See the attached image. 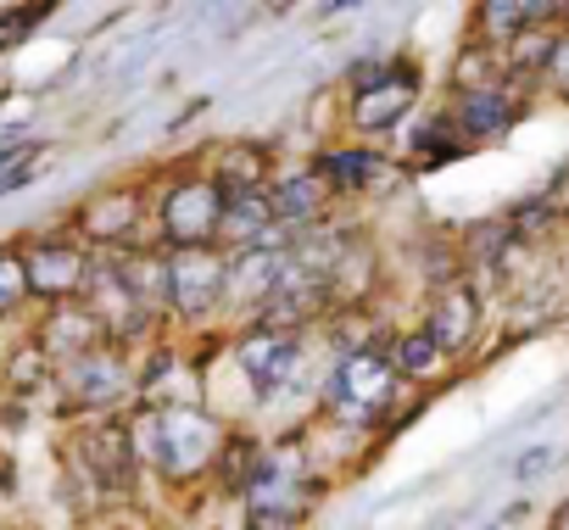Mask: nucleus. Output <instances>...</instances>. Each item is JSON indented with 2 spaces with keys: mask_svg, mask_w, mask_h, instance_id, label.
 Masks as SVG:
<instances>
[{
  "mask_svg": "<svg viewBox=\"0 0 569 530\" xmlns=\"http://www.w3.org/2000/svg\"><path fill=\"white\" fill-rule=\"evenodd\" d=\"M84 308L101 319V330H107V341H112V347H118V341H134V336L151 324V313H157V308H146V302H140V291L129 286L123 257H118V251L96 262L90 291H84Z\"/></svg>",
  "mask_w": 569,
  "mask_h": 530,
  "instance_id": "6",
  "label": "nucleus"
},
{
  "mask_svg": "<svg viewBox=\"0 0 569 530\" xmlns=\"http://www.w3.org/2000/svg\"><path fill=\"white\" fill-rule=\"evenodd\" d=\"M547 12H558V7H530V0H486L480 7V29L486 34H525V29H536V23H547Z\"/></svg>",
  "mask_w": 569,
  "mask_h": 530,
  "instance_id": "19",
  "label": "nucleus"
},
{
  "mask_svg": "<svg viewBox=\"0 0 569 530\" xmlns=\"http://www.w3.org/2000/svg\"><path fill=\"white\" fill-rule=\"evenodd\" d=\"M547 458H552V447H536V452H525V458H519V474H541V469H547Z\"/></svg>",
  "mask_w": 569,
  "mask_h": 530,
  "instance_id": "28",
  "label": "nucleus"
},
{
  "mask_svg": "<svg viewBox=\"0 0 569 530\" xmlns=\"http://www.w3.org/2000/svg\"><path fill=\"white\" fill-rule=\"evenodd\" d=\"M480 330V297L469 291V286H441V297H436V308H430V336H436V347L441 352H458V347H469V336Z\"/></svg>",
  "mask_w": 569,
  "mask_h": 530,
  "instance_id": "15",
  "label": "nucleus"
},
{
  "mask_svg": "<svg viewBox=\"0 0 569 530\" xmlns=\"http://www.w3.org/2000/svg\"><path fill=\"white\" fill-rule=\"evenodd\" d=\"M513 118H519V107H513L502 90L458 96V112H452V123H458V134H463V140H497V134H508V129H513Z\"/></svg>",
  "mask_w": 569,
  "mask_h": 530,
  "instance_id": "16",
  "label": "nucleus"
},
{
  "mask_svg": "<svg viewBox=\"0 0 569 530\" xmlns=\"http://www.w3.org/2000/svg\"><path fill=\"white\" fill-rule=\"evenodd\" d=\"M223 229V190L212 179H184L162 196V234L168 251H190V246H218Z\"/></svg>",
  "mask_w": 569,
  "mask_h": 530,
  "instance_id": "5",
  "label": "nucleus"
},
{
  "mask_svg": "<svg viewBox=\"0 0 569 530\" xmlns=\"http://www.w3.org/2000/svg\"><path fill=\"white\" fill-rule=\"evenodd\" d=\"M68 458H73V474H84L96 491L118 497L134 486L140 474V441H134V424L129 419H84L68 441Z\"/></svg>",
  "mask_w": 569,
  "mask_h": 530,
  "instance_id": "2",
  "label": "nucleus"
},
{
  "mask_svg": "<svg viewBox=\"0 0 569 530\" xmlns=\"http://www.w3.org/2000/svg\"><path fill=\"white\" fill-rule=\"evenodd\" d=\"M413 96H419V79L413 73H386L375 90H363V96H352V123L363 129V134H380V129H397L402 118H408V107H413Z\"/></svg>",
  "mask_w": 569,
  "mask_h": 530,
  "instance_id": "13",
  "label": "nucleus"
},
{
  "mask_svg": "<svg viewBox=\"0 0 569 530\" xmlns=\"http://www.w3.org/2000/svg\"><path fill=\"white\" fill-rule=\"evenodd\" d=\"M57 386H62V397H68V408H84V413H107V408H118L129 391H134V369L123 363V352L118 347H96L90 358H79V363H68V369H57Z\"/></svg>",
  "mask_w": 569,
  "mask_h": 530,
  "instance_id": "7",
  "label": "nucleus"
},
{
  "mask_svg": "<svg viewBox=\"0 0 569 530\" xmlns=\"http://www.w3.org/2000/svg\"><path fill=\"white\" fill-rule=\"evenodd\" d=\"M391 391H397V369H391L380 352H352V358H341V369L330 374V402L347 408V413H363V419L386 413Z\"/></svg>",
  "mask_w": 569,
  "mask_h": 530,
  "instance_id": "9",
  "label": "nucleus"
},
{
  "mask_svg": "<svg viewBox=\"0 0 569 530\" xmlns=\"http://www.w3.org/2000/svg\"><path fill=\"white\" fill-rule=\"evenodd\" d=\"M284 257H291V240H284V234H268L262 246L229 251V297L251 302V308H268V297L284 280Z\"/></svg>",
  "mask_w": 569,
  "mask_h": 530,
  "instance_id": "10",
  "label": "nucleus"
},
{
  "mask_svg": "<svg viewBox=\"0 0 569 530\" xmlns=\"http://www.w3.org/2000/svg\"><path fill=\"white\" fill-rule=\"evenodd\" d=\"M375 173H380L375 151H325V162H319V179L336 190H363Z\"/></svg>",
  "mask_w": 569,
  "mask_h": 530,
  "instance_id": "20",
  "label": "nucleus"
},
{
  "mask_svg": "<svg viewBox=\"0 0 569 530\" xmlns=\"http://www.w3.org/2000/svg\"><path fill=\"white\" fill-rule=\"evenodd\" d=\"M558 51H563V34H552L547 23H536V29H525V34L513 40V68H519V73H552Z\"/></svg>",
  "mask_w": 569,
  "mask_h": 530,
  "instance_id": "21",
  "label": "nucleus"
},
{
  "mask_svg": "<svg viewBox=\"0 0 569 530\" xmlns=\"http://www.w3.org/2000/svg\"><path fill=\"white\" fill-rule=\"evenodd\" d=\"M18 251H23V269H29V297H40V302H51V308L84 302L96 262H90V251H84L79 240L46 234V240L18 246Z\"/></svg>",
  "mask_w": 569,
  "mask_h": 530,
  "instance_id": "3",
  "label": "nucleus"
},
{
  "mask_svg": "<svg viewBox=\"0 0 569 530\" xmlns=\"http://www.w3.org/2000/svg\"><path fill=\"white\" fill-rule=\"evenodd\" d=\"M46 374H51V358H46V347H40V341H29V347H23V352H18V358L7 363V380H12L18 391L40 386Z\"/></svg>",
  "mask_w": 569,
  "mask_h": 530,
  "instance_id": "26",
  "label": "nucleus"
},
{
  "mask_svg": "<svg viewBox=\"0 0 569 530\" xmlns=\"http://www.w3.org/2000/svg\"><path fill=\"white\" fill-rule=\"evenodd\" d=\"M430 530H452V524H430Z\"/></svg>",
  "mask_w": 569,
  "mask_h": 530,
  "instance_id": "31",
  "label": "nucleus"
},
{
  "mask_svg": "<svg viewBox=\"0 0 569 530\" xmlns=\"http://www.w3.org/2000/svg\"><path fill=\"white\" fill-rule=\"evenodd\" d=\"M436 358H441V347H436V336H430V330H413V336H408V341L397 347V358H391V369H397V374H425V369H430Z\"/></svg>",
  "mask_w": 569,
  "mask_h": 530,
  "instance_id": "25",
  "label": "nucleus"
},
{
  "mask_svg": "<svg viewBox=\"0 0 569 530\" xmlns=\"http://www.w3.org/2000/svg\"><path fill=\"white\" fill-rule=\"evenodd\" d=\"M34 118V101H7V112H0V134H12Z\"/></svg>",
  "mask_w": 569,
  "mask_h": 530,
  "instance_id": "27",
  "label": "nucleus"
},
{
  "mask_svg": "<svg viewBox=\"0 0 569 530\" xmlns=\"http://www.w3.org/2000/svg\"><path fill=\"white\" fill-rule=\"evenodd\" d=\"M134 218H140V196H134V190H107V196H96V201L79 212V229H84L96 246L123 251L129 234H134Z\"/></svg>",
  "mask_w": 569,
  "mask_h": 530,
  "instance_id": "14",
  "label": "nucleus"
},
{
  "mask_svg": "<svg viewBox=\"0 0 569 530\" xmlns=\"http://www.w3.org/2000/svg\"><path fill=\"white\" fill-rule=\"evenodd\" d=\"M302 508H308L302 480H297L291 469H284V463H262V474L251 480V524H257V530L291 524Z\"/></svg>",
  "mask_w": 569,
  "mask_h": 530,
  "instance_id": "12",
  "label": "nucleus"
},
{
  "mask_svg": "<svg viewBox=\"0 0 569 530\" xmlns=\"http://www.w3.org/2000/svg\"><path fill=\"white\" fill-rule=\"evenodd\" d=\"M29 302V269H23V251L18 246H0V319L18 313Z\"/></svg>",
  "mask_w": 569,
  "mask_h": 530,
  "instance_id": "22",
  "label": "nucleus"
},
{
  "mask_svg": "<svg viewBox=\"0 0 569 530\" xmlns=\"http://www.w3.org/2000/svg\"><path fill=\"white\" fill-rule=\"evenodd\" d=\"M234 358H240V374L251 380V391H257V397H273L284 380L297 374L302 336H291V330H268V324H251V330L240 336Z\"/></svg>",
  "mask_w": 569,
  "mask_h": 530,
  "instance_id": "8",
  "label": "nucleus"
},
{
  "mask_svg": "<svg viewBox=\"0 0 569 530\" xmlns=\"http://www.w3.org/2000/svg\"><path fill=\"white\" fill-rule=\"evenodd\" d=\"M558 530H569V502H563V513H558Z\"/></svg>",
  "mask_w": 569,
  "mask_h": 530,
  "instance_id": "30",
  "label": "nucleus"
},
{
  "mask_svg": "<svg viewBox=\"0 0 569 530\" xmlns=\"http://www.w3.org/2000/svg\"><path fill=\"white\" fill-rule=\"evenodd\" d=\"M552 73L563 79V90H569V40H563V51H558V62H552Z\"/></svg>",
  "mask_w": 569,
  "mask_h": 530,
  "instance_id": "29",
  "label": "nucleus"
},
{
  "mask_svg": "<svg viewBox=\"0 0 569 530\" xmlns=\"http://www.w3.org/2000/svg\"><path fill=\"white\" fill-rule=\"evenodd\" d=\"M40 347H46L51 363L68 369V363H79V358H90L96 347H112V341L84 302H68V308H51V319L40 324Z\"/></svg>",
  "mask_w": 569,
  "mask_h": 530,
  "instance_id": "11",
  "label": "nucleus"
},
{
  "mask_svg": "<svg viewBox=\"0 0 569 530\" xmlns=\"http://www.w3.org/2000/svg\"><path fill=\"white\" fill-rule=\"evenodd\" d=\"M40 151L46 146H7V151H0V196H12V190H23L34 173H40Z\"/></svg>",
  "mask_w": 569,
  "mask_h": 530,
  "instance_id": "24",
  "label": "nucleus"
},
{
  "mask_svg": "<svg viewBox=\"0 0 569 530\" xmlns=\"http://www.w3.org/2000/svg\"><path fill=\"white\" fill-rule=\"evenodd\" d=\"M325 179L319 173H284V179H273L268 184V201H273V223H313L319 212H325Z\"/></svg>",
  "mask_w": 569,
  "mask_h": 530,
  "instance_id": "17",
  "label": "nucleus"
},
{
  "mask_svg": "<svg viewBox=\"0 0 569 530\" xmlns=\"http://www.w3.org/2000/svg\"><path fill=\"white\" fill-rule=\"evenodd\" d=\"M229 297V257L218 246L168 251V308L179 319H207Z\"/></svg>",
  "mask_w": 569,
  "mask_h": 530,
  "instance_id": "4",
  "label": "nucleus"
},
{
  "mask_svg": "<svg viewBox=\"0 0 569 530\" xmlns=\"http://www.w3.org/2000/svg\"><path fill=\"white\" fill-rule=\"evenodd\" d=\"M134 441L140 458H151L168 480H190L201 474L218 452H223V430L201 413V408H157L134 419Z\"/></svg>",
  "mask_w": 569,
  "mask_h": 530,
  "instance_id": "1",
  "label": "nucleus"
},
{
  "mask_svg": "<svg viewBox=\"0 0 569 530\" xmlns=\"http://www.w3.org/2000/svg\"><path fill=\"white\" fill-rule=\"evenodd\" d=\"M262 179H268V157H262V151H251V146L223 151V157H218V168H212V184H218L223 196H240V190H268Z\"/></svg>",
  "mask_w": 569,
  "mask_h": 530,
  "instance_id": "18",
  "label": "nucleus"
},
{
  "mask_svg": "<svg viewBox=\"0 0 569 530\" xmlns=\"http://www.w3.org/2000/svg\"><path fill=\"white\" fill-rule=\"evenodd\" d=\"M452 129H458L452 118H447V123H441V118H425V129L413 134V151H419L425 162H447V157H463V146H469V140H463V134H452Z\"/></svg>",
  "mask_w": 569,
  "mask_h": 530,
  "instance_id": "23",
  "label": "nucleus"
}]
</instances>
